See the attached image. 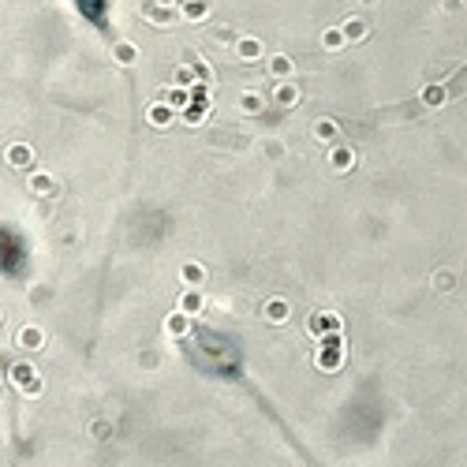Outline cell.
Segmentation results:
<instances>
[{
  "mask_svg": "<svg viewBox=\"0 0 467 467\" xmlns=\"http://www.w3.org/2000/svg\"><path fill=\"white\" fill-rule=\"evenodd\" d=\"M138 12H143V19H150V23H172V19L180 15L176 8H168V4H154V0H143V8H138Z\"/></svg>",
  "mask_w": 467,
  "mask_h": 467,
  "instance_id": "6da1fadb",
  "label": "cell"
},
{
  "mask_svg": "<svg viewBox=\"0 0 467 467\" xmlns=\"http://www.w3.org/2000/svg\"><path fill=\"white\" fill-rule=\"evenodd\" d=\"M340 340H336V336H325V347H322V355H318V366L322 371H336V366H340Z\"/></svg>",
  "mask_w": 467,
  "mask_h": 467,
  "instance_id": "7a4b0ae2",
  "label": "cell"
},
{
  "mask_svg": "<svg viewBox=\"0 0 467 467\" xmlns=\"http://www.w3.org/2000/svg\"><path fill=\"white\" fill-rule=\"evenodd\" d=\"M176 12L183 19H194V23H199V19L210 15V0H176Z\"/></svg>",
  "mask_w": 467,
  "mask_h": 467,
  "instance_id": "3957f363",
  "label": "cell"
},
{
  "mask_svg": "<svg viewBox=\"0 0 467 467\" xmlns=\"http://www.w3.org/2000/svg\"><path fill=\"white\" fill-rule=\"evenodd\" d=\"M340 30H344L347 41H366V34H371V27H366L359 15H347L344 23H340Z\"/></svg>",
  "mask_w": 467,
  "mask_h": 467,
  "instance_id": "277c9868",
  "label": "cell"
},
{
  "mask_svg": "<svg viewBox=\"0 0 467 467\" xmlns=\"http://www.w3.org/2000/svg\"><path fill=\"white\" fill-rule=\"evenodd\" d=\"M262 52H266V49H262V41H258V38H240V41H236V57L247 60V64L258 60Z\"/></svg>",
  "mask_w": 467,
  "mask_h": 467,
  "instance_id": "5b68a950",
  "label": "cell"
},
{
  "mask_svg": "<svg viewBox=\"0 0 467 467\" xmlns=\"http://www.w3.org/2000/svg\"><path fill=\"white\" fill-rule=\"evenodd\" d=\"M292 71H296V64H292V57H285V52H277V57L269 60V75H273V79H292Z\"/></svg>",
  "mask_w": 467,
  "mask_h": 467,
  "instance_id": "8992f818",
  "label": "cell"
},
{
  "mask_svg": "<svg viewBox=\"0 0 467 467\" xmlns=\"http://www.w3.org/2000/svg\"><path fill=\"white\" fill-rule=\"evenodd\" d=\"M12 378H15L19 385H23V393H34V389H41V382L34 378V371H30L27 363H23V366H15V371H12Z\"/></svg>",
  "mask_w": 467,
  "mask_h": 467,
  "instance_id": "52a82bcc",
  "label": "cell"
},
{
  "mask_svg": "<svg viewBox=\"0 0 467 467\" xmlns=\"http://www.w3.org/2000/svg\"><path fill=\"white\" fill-rule=\"evenodd\" d=\"M30 161H34V154H30V146L23 143H15L12 150H8V165H15V168H27Z\"/></svg>",
  "mask_w": 467,
  "mask_h": 467,
  "instance_id": "ba28073f",
  "label": "cell"
},
{
  "mask_svg": "<svg viewBox=\"0 0 467 467\" xmlns=\"http://www.w3.org/2000/svg\"><path fill=\"white\" fill-rule=\"evenodd\" d=\"M273 97H277V105H296V101H299V86L285 79V82L273 90Z\"/></svg>",
  "mask_w": 467,
  "mask_h": 467,
  "instance_id": "9c48e42d",
  "label": "cell"
},
{
  "mask_svg": "<svg viewBox=\"0 0 467 467\" xmlns=\"http://www.w3.org/2000/svg\"><path fill=\"white\" fill-rule=\"evenodd\" d=\"M113 60L116 64H135L138 60V49L131 45V41H116V45H113Z\"/></svg>",
  "mask_w": 467,
  "mask_h": 467,
  "instance_id": "30bf717a",
  "label": "cell"
},
{
  "mask_svg": "<svg viewBox=\"0 0 467 467\" xmlns=\"http://www.w3.org/2000/svg\"><path fill=\"white\" fill-rule=\"evenodd\" d=\"M30 191H34V194H52V191H57V183H52L49 172H34V176H30Z\"/></svg>",
  "mask_w": 467,
  "mask_h": 467,
  "instance_id": "8fae6325",
  "label": "cell"
},
{
  "mask_svg": "<svg viewBox=\"0 0 467 467\" xmlns=\"http://www.w3.org/2000/svg\"><path fill=\"white\" fill-rule=\"evenodd\" d=\"M150 124H154V127H168L172 124V105L165 101V105H154V108H150Z\"/></svg>",
  "mask_w": 467,
  "mask_h": 467,
  "instance_id": "7c38bea8",
  "label": "cell"
},
{
  "mask_svg": "<svg viewBox=\"0 0 467 467\" xmlns=\"http://www.w3.org/2000/svg\"><path fill=\"white\" fill-rule=\"evenodd\" d=\"M352 161H355V154H352V150H344V146L336 150V146H333V154H329V165H333L336 172H347V168H352Z\"/></svg>",
  "mask_w": 467,
  "mask_h": 467,
  "instance_id": "4fadbf2b",
  "label": "cell"
},
{
  "mask_svg": "<svg viewBox=\"0 0 467 467\" xmlns=\"http://www.w3.org/2000/svg\"><path fill=\"white\" fill-rule=\"evenodd\" d=\"M19 344H23V347H41V344H45V333L34 329V325H27V329H19Z\"/></svg>",
  "mask_w": 467,
  "mask_h": 467,
  "instance_id": "5bb4252c",
  "label": "cell"
},
{
  "mask_svg": "<svg viewBox=\"0 0 467 467\" xmlns=\"http://www.w3.org/2000/svg\"><path fill=\"white\" fill-rule=\"evenodd\" d=\"M344 41H347V38H344V30H340V27H329V30L322 34V45L329 49V52H333V49H340Z\"/></svg>",
  "mask_w": 467,
  "mask_h": 467,
  "instance_id": "9a60e30c",
  "label": "cell"
},
{
  "mask_svg": "<svg viewBox=\"0 0 467 467\" xmlns=\"http://www.w3.org/2000/svg\"><path fill=\"white\" fill-rule=\"evenodd\" d=\"M314 138H322V143H336V124L333 120H318V124H314Z\"/></svg>",
  "mask_w": 467,
  "mask_h": 467,
  "instance_id": "2e32d148",
  "label": "cell"
},
{
  "mask_svg": "<svg viewBox=\"0 0 467 467\" xmlns=\"http://www.w3.org/2000/svg\"><path fill=\"white\" fill-rule=\"evenodd\" d=\"M266 318H269V322H285V318H288V303H285V299L266 303Z\"/></svg>",
  "mask_w": 467,
  "mask_h": 467,
  "instance_id": "e0dca14e",
  "label": "cell"
},
{
  "mask_svg": "<svg viewBox=\"0 0 467 467\" xmlns=\"http://www.w3.org/2000/svg\"><path fill=\"white\" fill-rule=\"evenodd\" d=\"M165 101H168L172 108H183V105L191 101V94L183 90V86H168V97H165Z\"/></svg>",
  "mask_w": 467,
  "mask_h": 467,
  "instance_id": "ac0fdd59",
  "label": "cell"
},
{
  "mask_svg": "<svg viewBox=\"0 0 467 467\" xmlns=\"http://www.w3.org/2000/svg\"><path fill=\"white\" fill-rule=\"evenodd\" d=\"M180 310L183 314H199L202 310V296H199V292H187V296L180 299Z\"/></svg>",
  "mask_w": 467,
  "mask_h": 467,
  "instance_id": "d6986e66",
  "label": "cell"
},
{
  "mask_svg": "<svg viewBox=\"0 0 467 467\" xmlns=\"http://www.w3.org/2000/svg\"><path fill=\"white\" fill-rule=\"evenodd\" d=\"M441 101H445L441 86H426V90H422V105H441Z\"/></svg>",
  "mask_w": 467,
  "mask_h": 467,
  "instance_id": "ffe728a7",
  "label": "cell"
},
{
  "mask_svg": "<svg viewBox=\"0 0 467 467\" xmlns=\"http://www.w3.org/2000/svg\"><path fill=\"white\" fill-rule=\"evenodd\" d=\"M183 280H187V285H199V280H202V266H183Z\"/></svg>",
  "mask_w": 467,
  "mask_h": 467,
  "instance_id": "44dd1931",
  "label": "cell"
},
{
  "mask_svg": "<svg viewBox=\"0 0 467 467\" xmlns=\"http://www.w3.org/2000/svg\"><path fill=\"white\" fill-rule=\"evenodd\" d=\"M243 108H247V113H258V108H262V97H258V94H243Z\"/></svg>",
  "mask_w": 467,
  "mask_h": 467,
  "instance_id": "7402d4cb",
  "label": "cell"
},
{
  "mask_svg": "<svg viewBox=\"0 0 467 467\" xmlns=\"http://www.w3.org/2000/svg\"><path fill=\"white\" fill-rule=\"evenodd\" d=\"M176 82H180V86H183V82L191 86V68H176Z\"/></svg>",
  "mask_w": 467,
  "mask_h": 467,
  "instance_id": "603a6c76",
  "label": "cell"
},
{
  "mask_svg": "<svg viewBox=\"0 0 467 467\" xmlns=\"http://www.w3.org/2000/svg\"><path fill=\"white\" fill-rule=\"evenodd\" d=\"M464 8V0H445V12H460Z\"/></svg>",
  "mask_w": 467,
  "mask_h": 467,
  "instance_id": "cb8c5ba5",
  "label": "cell"
},
{
  "mask_svg": "<svg viewBox=\"0 0 467 467\" xmlns=\"http://www.w3.org/2000/svg\"><path fill=\"white\" fill-rule=\"evenodd\" d=\"M359 4H378V0H359Z\"/></svg>",
  "mask_w": 467,
  "mask_h": 467,
  "instance_id": "d4e9b609",
  "label": "cell"
}]
</instances>
